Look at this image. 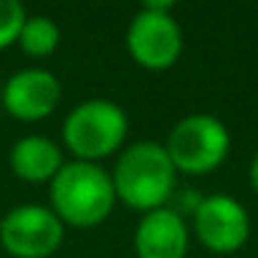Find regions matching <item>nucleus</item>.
<instances>
[{
    "label": "nucleus",
    "instance_id": "obj_1",
    "mask_svg": "<svg viewBox=\"0 0 258 258\" xmlns=\"http://www.w3.org/2000/svg\"><path fill=\"white\" fill-rule=\"evenodd\" d=\"M175 165L160 142H137L126 147L114 165L111 182L116 198L135 210L167 208L175 190Z\"/></svg>",
    "mask_w": 258,
    "mask_h": 258
},
{
    "label": "nucleus",
    "instance_id": "obj_2",
    "mask_svg": "<svg viewBox=\"0 0 258 258\" xmlns=\"http://www.w3.org/2000/svg\"><path fill=\"white\" fill-rule=\"evenodd\" d=\"M116 203L111 175L96 162H63L51 180L53 213L74 228H94L104 223Z\"/></svg>",
    "mask_w": 258,
    "mask_h": 258
},
{
    "label": "nucleus",
    "instance_id": "obj_3",
    "mask_svg": "<svg viewBox=\"0 0 258 258\" xmlns=\"http://www.w3.org/2000/svg\"><path fill=\"white\" fill-rule=\"evenodd\" d=\"M126 114L109 99H89L71 109L63 121V142L84 162L109 157L126 140Z\"/></svg>",
    "mask_w": 258,
    "mask_h": 258
},
{
    "label": "nucleus",
    "instance_id": "obj_4",
    "mask_svg": "<svg viewBox=\"0 0 258 258\" xmlns=\"http://www.w3.org/2000/svg\"><path fill=\"white\" fill-rule=\"evenodd\" d=\"M175 170L187 175H205L223 165L230 150L225 124L213 114H190L175 124L165 145Z\"/></svg>",
    "mask_w": 258,
    "mask_h": 258
},
{
    "label": "nucleus",
    "instance_id": "obj_5",
    "mask_svg": "<svg viewBox=\"0 0 258 258\" xmlns=\"http://www.w3.org/2000/svg\"><path fill=\"white\" fill-rule=\"evenodd\" d=\"M172 3H147L129 23L126 46L132 58L150 69L162 71L170 69L182 53V31L170 13Z\"/></svg>",
    "mask_w": 258,
    "mask_h": 258
},
{
    "label": "nucleus",
    "instance_id": "obj_6",
    "mask_svg": "<svg viewBox=\"0 0 258 258\" xmlns=\"http://www.w3.org/2000/svg\"><path fill=\"white\" fill-rule=\"evenodd\" d=\"M0 243L16 258H48L63 243V220L53 208L18 205L0 220Z\"/></svg>",
    "mask_w": 258,
    "mask_h": 258
},
{
    "label": "nucleus",
    "instance_id": "obj_7",
    "mask_svg": "<svg viewBox=\"0 0 258 258\" xmlns=\"http://www.w3.org/2000/svg\"><path fill=\"white\" fill-rule=\"evenodd\" d=\"M192 228L200 243L215 253H233L243 248L250 233L245 208L230 195L203 198L192 213Z\"/></svg>",
    "mask_w": 258,
    "mask_h": 258
},
{
    "label": "nucleus",
    "instance_id": "obj_8",
    "mask_svg": "<svg viewBox=\"0 0 258 258\" xmlns=\"http://www.w3.org/2000/svg\"><path fill=\"white\" fill-rule=\"evenodd\" d=\"M61 101V81L46 69L16 71L3 86V106L21 121H38Z\"/></svg>",
    "mask_w": 258,
    "mask_h": 258
},
{
    "label": "nucleus",
    "instance_id": "obj_9",
    "mask_svg": "<svg viewBox=\"0 0 258 258\" xmlns=\"http://www.w3.org/2000/svg\"><path fill=\"white\" fill-rule=\"evenodd\" d=\"M187 245V223L172 208H157L145 213L135 230V250L140 258H185Z\"/></svg>",
    "mask_w": 258,
    "mask_h": 258
},
{
    "label": "nucleus",
    "instance_id": "obj_10",
    "mask_svg": "<svg viewBox=\"0 0 258 258\" xmlns=\"http://www.w3.org/2000/svg\"><path fill=\"white\" fill-rule=\"evenodd\" d=\"M11 167L16 177L26 182H51L63 167V157L53 140L41 135H28L13 145Z\"/></svg>",
    "mask_w": 258,
    "mask_h": 258
},
{
    "label": "nucleus",
    "instance_id": "obj_11",
    "mask_svg": "<svg viewBox=\"0 0 258 258\" xmlns=\"http://www.w3.org/2000/svg\"><path fill=\"white\" fill-rule=\"evenodd\" d=\"M18 43H21V48L28 56L46 58V56H51L58 48L61 28L48 16H31V18H26V26H23L21 36H18Z\"/></svg>",
    "mask_w": 258,
    "mask_h": 258
},
{
    "label": "nucleus",
    "instance_id": "obj_12",
    "mask_svg": "<svg viewBox=\"0 0 258 258\" xmlns=\"http://www.w3.org/2000/svg\"><path fill=\"white\" fill-rule=\"evenodd\" d=\"M26 18V8L18 0H0V51L18 43Z\"/></svg>",
    "mask_w": 258,
    "mask_h": 258
},
{
    "label": "nucleus",
    "instance_id": "obj_13",
    "mask_svg": "<svg viewBox=\"0 0 258 258\" xmlns=\"http://www.w3.org/2000/svg\"><path fill=\"white\" fill-rule=\"evenodd\" d=\"M250 185H253L255 192H258V155H255V160H253V165H250Z\"/></svg>",
    "mask_w": 258,
    "mask_h": 258
}]
</instances>
